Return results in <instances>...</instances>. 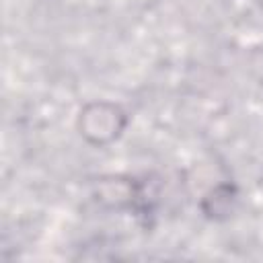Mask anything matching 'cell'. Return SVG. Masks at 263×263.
Instances as JSON below:
<instances>
[{
    "label": "cell",
    "mask_w": 263,
    "mask_h": 263,
    "mask_svg": "<svg viewBox=\"0 0 263 263\" xmlns=\"http://www.w3.org/2000/svg\"><path fill=\"white\" fill-rule=\"evenodd\" d=\"M212 195L214 197H205V199H212V205L210 208H203V212L208 216H212V218H216L218 214H226L230 210V205H232V199H234L232 187L230 185H220V187L214 189Z\"/></svg>",
    "instance_id": "obj_2"
},
{
    "label": "cell",
    "mask_w": 263,
    "mask_h": 263,
    "mask_svg": "<svg viewBox=\"0 0 263 263\" xmlns=\"http://www.w3.org/2000/svg\"><path fill=\"white\" fill-rule=\"evenodd\" d=\"M127 125L125 111L107 101H95L82 107L78 115L80 136L92 146H107L115 142Z\"/></svg>",
    "instance_id": "obj_1"
}]
</instances>
